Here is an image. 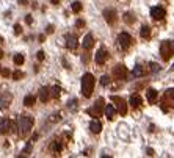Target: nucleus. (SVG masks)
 <instances>
[{"label":"nucleus","mask_w":174,"mask_h":158,"mask_svg":"<svg viewBox=\"0 0 174 158\" xmlns=\"http://www.w3.org/2000/svg\"><path fill=\"white\" fill-rule=\"evenodd\" d=\"M94 83L96 80L93 77V74L86 72L83 77H82V94H83V97H91L93 96V91H94Z\"/></svg>","instance_id":"f257e3e1"},{"label":"nucleus","mask_w":174,"mask_h":158,"mask_svg":"<svg viewBox=\"0 0 174 158\" xmlns=\"http://www.w3.org/2000/svg\"><path fill=\"white\" fill-rule=\"evenodd\" d=\"M33 124H35V121H33V117H31V116H27V114H20L19 119H17V128H19V133L22 135V136H25V135L31 130Z\"/></svg>","instance_id":"f03ea898"},{"label":"nucleus","mask_w":174,"mask_h":158,"mask_svg":"<svg viewBox=\"0 0 174 158\" xmlns=\"http://www.w3.org/2000/svg\"><path fill=\"white\" fill-rule=\"evenodd\" d=\"M174 53V42L171 41H163L160 44V55L162 58L165 59V61H168Z\"/></svg>","instance_id":"7ed1b4c3"},{"label":"nucleus","mask_w":174,"mask_h":158,"mask_svg":"<svg viewBox=\"0 0 174 158\" xmlns=\"http://www.w3.org/2000/svg\"><path fill=\"white\" fill-rule=\"evenodd\" d=\"M118 42H119V47H121L122 50H127V49H130V46L133 44V39L127 31H122V33H119V36H118Z\"/></svg>","instance_id":"20e7f679"},{"label":"nucleus","mask_w":174,"mask_h":158,"mask_svg":"<svg viewBox=\"0 0 174 158\" xmlns=\"http://www.w3.org/2000/svg\"><path fill=\"white\" fill-rule=\"evenodd\" d=\"M104 99L102 97H99V99L96 100V103H94V107L93 108H90V110H86V113L90 114V116H93L94 119H97L102 114V110H104Z\"/></svg>","instance_id":"39448f33"},{"label":"nucleus","mask_w":174,"mask_h":158,"mask_svg":"<svg viewBox=\"0 0 174 158\" xmlns=\"http://www.w3.org/2000/svg\"><path fill=\"white\" fill-rule=\"evenodd\" d=\"M16 124L13 121H9V119H2V122H0V133L2 135H7V133H14L16 132Z\"/></svg>","instance_id":"423d86ee"},{"label":"nucleus","mask_w":174,"mask_h":158,"mask_svg":"<svg viewBox=\"0 0 174 158\" xmlns=\"http://www.w3.org/2000/svg\"><path fill=\"white\" fill-rule=\"evenodd\" d=\"M111 100L115 102L118 113L121 114V116H126V114H127V102L124 100L122 97H118V96H113V97H111Z\"/></svg>","instance_id":"0eeeda50"},{"label":"nucleus","mask_w":174,"mask_h":158,"mask_svg":"<svg viewBox=\"0 0 174 158\" xmlns=\"http://www.w3.org/2000/svg\"><path fill=\"white\" fill-rule=\"evenodd\" d=\"M13 102V94L8 91H3L0 92V107H2V110H7V108L11 105Z\"/></svg>","instance_id":"6e6552de"},{"label":"nucleus","mask_w":174,"mask_h":158,"mask_svg":"<svg viewBox=\"0 0 174 158\" xmlns=\"http://www.w3.org/2000/svg\"><path fill=\"white\" fill-rule=\"evenodd\" d=\"M113 75L119 80H126L127 78V67L124 66V64H116V66L113 67Z\"/></svg>","instance_id":"1a4fd4ad"},{"label":"nucleus","mask_w":174,"mask_h":158,"mask_svg":"<svg viewBox=\"0 0 174 158\" xmlns=\"http://www.w3.org/2000/svg\"><path fill=\"white\" fill-rule=\"evenodd\" d=\"M104 19H105V22L107 24H110V25H113V24H116V20H118V16H116V11L115 9H111V8H108V9H104Z\"/></svg>","instance_id":"9d476101"},{"label":"nucleus","mask_w":174,"mask_h":158,"mask_svg":"<svg viewBox=\"0 0 174 158\" xmlns=\"http://www.w3.org/2000/svg\"><path fill=\"white\" fill-rule=\"evenodd\" d=\"M94 59H96V63L99 64V66H104L105 61L108 59V52L105 50L104 47H100L99 50L96 52V57H94Z\"/></svg>","instance_id":"9b49d317"},{"label":"nucleus","mask_w":174,"mask_h":158,"mask_svg":"<svg viewBox=\"0 0 174 158\" xmlns=\"http://www.w3.org/2000/svg\"><path fill=\"white\" fill-rule=\"evenodd\" d=\"M165 16H166V11L162 7H154L151 9V17L154 20H162V19H165Z\"/></svg>","instance_id":"f8f14e48"},{"label":"nucleus","mask_w":174,"mask_h":158,"mask_svg":"<svg viewBox=\"0 0 174 158\" xmlns=\"http://www.w3.org/2000/svg\"><path fill=\"white\" fill-rule=\"evenodd\" d=\"M162 102L165 103V105H168V107L174 108V88H171V89H166V91H165V94H163V99H162Z\"/></svg>","instance_id":"ddd939ff"},{"label":"nucleus","mask_w":174,"mask_h":158,"mask_svg":"<svg viewBox=\"0 0 174 158\" xmlns=\"http://www.w3.org/2000/svg\"><path fill=\"white\" fill-rule=\"evenodd\" d=\"M79 42H77V36L75 35H66V47L69 50H74V49H77Z\"/></svg>","instance_id":"4468645a"},{"label":"nucleus","mask_w":174,"mask_h":158,"mask_svg":"<svg viewBox=\"0 0 174 158\" xmlns=\"http://www.w3.org/2000/svg\"><path fill=\"white\" fill-rule=\"evenodd\" d=\"M129 103H130V107H132L133 110H137V108H140V107H141V103H143V99H141V97H140L138 94H132V96H130Z\"/></svg>","instance_id":"2eb2a0df"},{"label":"nucleus","mask_w":174,"mask_h":158,"mask_svg":"<svg viewBox=\"0 0 174 158\" xmlns=\"http://www.w3.org/2000/svg\"><path fill=\"white\" fill-rule=\"evenodd\" d=\"M104 113H105L108 121H113V119H115V114H116V108L113 107L111 103H108V105H105V108H104Z\"/></svg>","instance_id":"dca6fc26"},{"label":"nucleus","mask_w":174,"mask_h":158,"mask_svg":"<svg viewBox=\"0 0 174 158\" xmlns=\"http://www.w3.org/2000/svg\"><path fill=\"white\" fill-rule=\"evenodd\" d=\"M83 49L85 50H91L93 49V46H94V38H93V35H86L85 38H83Z\"/></svg>","instance_id":"f3484780"},{"label":"nucleus","mask_w":174,"mask_h":158,"mask_svg":"<svg viewBox=\"0 0 174 158\" xmlns=\"http://www.w3.org/2000/svg\"><path fill=\"white\" fill-rule=\"evenodd\" d=\"M49 97H50V89L46 88V86H42V88L39 89V99L42 103H46L49 100Z\"/></svg>","instance_id":"a211bd4d"},{"label":"nucleus","mask_w":174,"mask_h":158,"mask_svg":"<svg viewBox=\"0 0 174 158\" xmlns=\"http://www.w3.org/2000/svg\"><path fill=\"white\" fill-rule=\"evenodd\" d=\"M146 97H148V102L149 103H155V100H157V97H159V92H157L155 89H148L146 91Z\"/></svg>","instance_id":"6ab92c4d"},{"label":"nucleus","mask_w":174,"mask_h":158,"mask_svg":"<svg viewBox=\"0 0 174 158\" xmlns=\"http://www.w3.org/2000/svg\"><path fill=\"white\" fill-rule=\"evenodd\" d=\"M90 130H91L93 133H96V135L100 133V132H102V124L97 121V119H94V121L90 124Z\"/></svg>","instance_id":"aec40b11"},{"label":"nucleus","mask_w":174,"mask_h":158,"mask_svg":"<svg viewBox=\"0 0 174 158\" xmlns=\"http://www.w3.org/2000/svg\"><path fill=\"white\" fill-rule=\"evenodd\" d=\"M140 36L143 38V39H149V38H151V27L149 25H143V27H141Z\"/></svg>","instance_id":"412c9836"},{"label":"nucleus","mask_w":174,"mask_h":158,"mask_svg":"<svg viewBox=\"0 0 174 158\" xmlns=\"http://www.w3.org/2000/svg\"><path fill=\"white\" fill-rule=\"evenodd\" d=\"M36 103V97L33 94H28V96H25V99H24V105L25 107H33Z\"/></svg>","instance_id":"4be33fe9"},{"label":"nucleus","mask_w":174,"mask_h":158,"mask_svg":"<svg viewBox=\"0 0 174 158\" xmlns=\"http://www.w3.org/2000/svg\"><path fill=\"white\" fill-rule=\"evenodd\" d=\"M135 20H137V17H135L133 13H126V14H124V22H126V24L132 25V24H135Z\"/></svg>","instance_id":"5701e85b"},{"label":"nucleus","mask_w":174,"mask_h":158,"mask_svg":"<svg viewBox=\"0 0 174 158\" xmlns=\"http://www.w3.org/2000/svg\"><path fill=\"white\" fill-rule=\"evenodd\" d=\"M143 75H146V69L138 64V66L133 69V77H143Z\"/></svg>","instance_id":"b1692460"},{"label":"nucleus","mask_w":174,"mask_h":158,"mask_svg":"<svg viewBox=\"0 0 174 158\" xmlns=\"http://www.w3.org/2000/svg\"><path fill=\"white\" fill-rule=\"evenodd\" d=\"M13 61H14V64H16V66H22V64H24V61H25V58H24V55H22V53H16V55H14V58H13Z\"/></svg>","instance_id":"393cba45"},{"label":"nucleus","mask_w":174,"mask_h":158,"mask_svg":"<svg viewBox=\"0 0 174 158\" xmlns=\"http://www.w3.org/2000/svg\"><path fill=\"white\" fill-rule=\"evenodd\" d=\"M61 149H63V147H61V144H60L58 141H53V143L50 144V150L53 152V154H60Z\"/></svg>","instance_id":"a878e982"},{"label":"nucleus","mask_w":174,"mask_h":158,"mask_svg":"<svg viewBox=\"0 0 174 158\" xmlns=\"http://www.w3.org/2000/svg\"><path fill=\"white\" fill-rule=\"evenodd\" d=\"M82 9H83V5H82L80 2H74V3H72V13L79 14Z\"/></svg>","instance_id":"bb28decb"},{"label":"nucleus","mask_w":174,"mask_h":158,"mask_svg":"<svg viewBox=\"0 0 174 158\" xmlns=\"http://www.w3.org/2000/svg\"><path fill=\"white\" fill-rule=\"evenodd\" d=\"M60 94H61V88H60V86H53L52 88V97H60Z\"/></svg>","instance_id":"cd10ccee"},{"label":"nucleus","mask_w":174,"mask_h":158,"mask_svg":"<svg viewBox=\"0 0 174 158\" xmlns=\"http://www.w3.org/2000/svg\"><path fill=\"white\" fill-rule=\"evenodd\" d=\"M100 85H102V86L110 85V77H108V75H104V77L100 78Z\"/></svg>","instance_id":"c85d7f7f"},{"label":"nucleus","mask_w":174,"mask_h":158,"mask_svg":"<svg viewBox=\"0 0 174 158\" xmlns=\"http://www.w3.org/2000/svg\"><path fill=\"white\" fill-rule=\"evenodd\" d=\"M22 77H24V72H20V70H16L13 74V80H20Z\"/></svg>","instance_id":"c756f323"},{"label":"nucleus","mask_w":174,"mask_h":158,"mask_svg":"<svg viewBox=\"0 0 174 158\" xmlns=\"http://www.w3.org/2000/svg\"><path fill=\"white\" fill-rule=\"evenodd\" d=\"M0 74H2V75H3L5 78L11 77V70H9V69H2V72H0Z\"/></svg>","instance_id":"7c9ffc66"},{"label":"nucleus","mask_w":174,"mask_h":158,"mask_svg":"<svg viewBox=\"0 0 174 158\" xmlns=\"http://www.w3.org/2000/svg\"><path fill=\"white\" fill-rule=\"evenodd\" d=\"M22 33V27H20V24H16L14 25V35H20Z\"/></svg>","instance_id":"2f4dec72"},{"label":"nucleus","mask_w":174,"mask_h":158,"mask_svg":"<svg viewBox=\"0 0 174 158\" xmlns=\"http://www.w3.org/2000/svg\"><path fill=\"white\" fill-rule=\"evenodd\" d=\"M36 57H38V59H39V61H44V59H46V53H44V50H39Z\"/></svg>","instance_id":"473e14b6"},{"label":"nucleus","mask_w":174,"mask_h":158,"mask_svg":"<svg viewBox=\"0 0 174 158\" xmlns=\"http://www.w3.org/2000/svg\"><path fill=\"white\" fill-rule=\"evenodd\" d=\"M149 66H151V70H152V72H157V70L160 69V67H159V64H155V63H151Z\"/></svg>","instance_id":"72a5a7b5"},{"label":"nucleus","mask_w":174,"mask_h":158,"mask_svg":"<svg viewBox=\"0 0 174 158\" xmlns=\"http://www.w3.org/2000/svg\"><path fill=\"white\" fill-rule=\"evenodd\" d=\"M30 150H31V143H28V144H27V147L24 149V154H27V155H28V154H30Z\"/></svg>","instance_id":"f704fd0d"},{"label":"nucleus","mask_w":174,"mask_h":158,"mask_svg":"<svg viewBox=\"0 0 174 158\" xmlns=\"http://www.w3.org/2000/svg\"><path fill=\"white\" fill-rule=\"evenodd\" d=\"M25 22L28 24V25H31V24H33V17H31V16L28 14V16H27V17H25Z\"/></svg>","instance_id":"c9c22d12"},{"label":"nucleus","mask_w":174,"mask_h":158,"mask_svg":"<svg viewBox=\"0 0 174 158\" xmlns=\"http://www.w3.org/2000/svg\"><path fill=\"white\" fill-rule=\"evenodd\" d=\"M46 33H47V35H52V33H53V25H47Z\"/></svg>","instance_id":"e433bc0d"},{"label":"nucleus","mask_w":174,"mask_h":158,"mask_svg":"<svg viewBox=\"0 0 174 158\" xmlns=\"http://www.w3.org/2000/svg\"><path fill=\"white\" fill-rule=\"evenodd\" d=\"M75 25H77V27H79V28H82V27H85V20H82V19H79V20H77V24H75Z\"/></svg>","instance_id":"4c0bfd02"},{"label":"nucleus","mask_w":174,"mask_h":158,"mask_svg":"<svg viewBox=\"0 0 174 158\" xmlns=\"http://www.w3.org/2000/svg\"><path fill=\"white\" fill-rule=\"evenodd\" d=\"M146 152H148V155H149V157H154V155H155V152H154V149H148V150H146Z\"/></svg>","instance_id":"58836bf2"},{"label":"nucleus","mask_w":174,"mask_h":158,"mask_svg":"<svg viewBox=\"0 0 174 158\" xmlns=\"http://www.w3.org/2000/svg\"><path fill=\"white\" fill-rule=\"evenodd\" d=\"M19 5H22V7H27V5H28V0H19Z\"/></svg>","instance_id":"ea45409f"},{"label":"nucleus","mask_w":174,"mask_h":158,"mask_svg":"<svg viewBox=\"0 0 174 158\" xmlns=\"http://www.w3.org/2000/svg\"><path fill=\"white\" fill-rule=\"evenodd\" d=\"M50 3H52V5H58L60 0H50Z\"/></svg>","instance_id":"a19ab883"},{"label":"nucleus","mask_w":174,"mask_h":158,"mask_svg":"<svg viewBox=\"0 0 174 158\" xmlns=\"http://www.w3.org/2000/svg\"><path fill=\"white\" fill-rule=\"evenodd\" d=\"M2 58H3V50L0 49V59H2Z\"/></svg>","instance_id":"79ce46f5"},{"label":"nucleus","mask_w":174,"mask_h":158,"mask_svg":"<svg viewBox=\"0 0 174 158\" xmlns=\"http://www.w3.org/2000/svg\"><path fill=\"white\" fill-rule=\"evenodd\" d=\"M0 72H2V67H0Z\"/></svg>","instance_id":"37998d69"}]
</instances>
